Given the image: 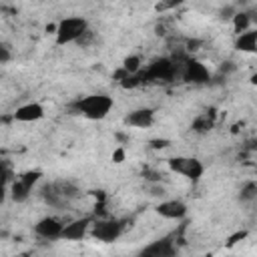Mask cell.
Returning a JSON list of instances; mask_svg holds the SVG:
<instances>
[{
	"instance_id": "obj_1",
	"label": "cell",
	"mask_w": 257,
	"mask_h": 257,
	"mask_svg": "<svg viewBox=\"0 0 257 257\" xmlns=\"http://www.w3.org/2000/svg\"><path fill=\"white\" fill-rule=\"evenodd\" d=\"M114 100L110 94L106 92H94V94H86L74 100L72 110L88 120H102L108 116V112L112 110Z\"/></svg>"
},
{
	"instance_id": "obj_22",
	"label": "cell",
	"mask_w": 257,
	"mask_h": 257,
	"mask_svg": "<svg viewBox=\"0 0 257 257\" xmlns=\"http://www.w3.org/2000/svg\"><path fill=\"white\" fill-rule=\"evenodd\" d=\"M169 145V141H153V147L155 149H163V147H167Z\"/></svg>"
},
{
	"instance_id": "obj_4",
	"label": "cell",
	"mask_w": 257,
	"mask_h": 257,
	"mask_svg": "<svg viewBox=\"0 0 257 257\" xmlns=\"http://www.w3.org/2000/svg\"><path fill=\"white\" fill-rule=\"evenodd\" d=\"M40 177H42V171H26L18 179H14L12 185H10V197H12V201L14 203H24L30 197L32 187L40 181Z\"/></svg>"
},
{
	"instance_id": "obj_6",
	"label": "cell",
	"mask_w": 257,
	"mask_h": 257,
	"mask_svg": "<svg viewBox=\"0 0 257 257\" xmlns=\"http://www.w3.org/2000/svg\"><path fill=\"white\" fill-rule=\"evenodd\" d=\"M177 255H179V249L173 237L155 239L137 253V257H177Z\"/></svg>"
},
{
	"instance_id": "obj_5",
	"label": "cell",
	"mask_w": 257,
	"mask_h": 257,
	"mask_svg": "<svg viewBox=\"0 0 257 257\" xmlns=\"http://www.w3.org/2000/svg\"><path fill=\"white\" fill-rule=\"evenodd\" d=\"M90 235L96 241L112 243V241H116L122 235V221H118V219H100V221H94L92 223V229H90Z\"/></svg>"
},
{
	"instance_id": "obj_15",
	"label": "cell",
	"mask_w": 257,
	"mask_h": 257,
	"mask_svg": "<svg viewBox=\"0 0 257 257\" xmlns=\"http://www.w3.org/2000/svg\"><path fill=\"white\" fill-rule=\"evenodd\" d=\"M251 16H249V12H245V10H241V12H237L235 16H233V30H235V34H243V32H247V30H251Z\"/></svg>"
},
{
	"instance_id": "obj_3",
	"label": "cell",
	"mask_w": 257,
	"mask_h": 257,
	"mask_svg": "<svg viewBox=\"0 0 257 257\" xmlns=\"http://www.w3.org/2000/svg\"><path fill=\"white\" fill-rule=\"evenodd\" d=\"M167 167L171 173L175 175H181L185 177L187 181H201L203 173H205V165L203 161H199L197 157H189V155H177V157H171L167 161Z\"/></svg>"
},
{
	"instance_id": "obj_13",
	"label": "cell",
	"mask_w": 257,
	"mask_h": 257,
	"mask_svg": "<svg viewBox=\"0 0 257 257\" xmlns=\"http://www.w3.org/2000/svg\"><path fill=\"white\" fill-rule=\"evenodd\" d=\"M44 106L40 102H26V104H20L16 110H14V120L18 122H36L40 118H44Z\"/></svg>"
},
{
	"instance_id": "obj_23",
	"label": "cell",
	"mask_w": 257,
	"mask_h": 257,
	"mask_svg": "<svg viewBox=\"0 0 257 257\" xmlns=\"http://www.w3.org/2000/svg\"><path fill=\"white\" fill-rule=\"evenodd\" d=\"M251 82H253V84H257V74H255V76L251 78Z\"/></svg>"
},
{
	"instance_id": "obj_16",
	"label": "cell",
	"mask_w": 257,
	"mask_h": 257,
	"mask_svg": "<svg viewBox=\"0 0 257 257\" xmlns=\"http://www.w3.org/2000/svg\"><path fill=\"white\" fill-rule=\"evenodd\" d=\"M141 56H137V54H131V56H126L124 60H122V72L126 74V76H135V74H139L141 72Z\"/></svg>"
},
{
	"instance_id": "obj_7",
	"label": "cell",
	"mask_w": 257,
	"mask_h": 257,
	"mask_svg": "<svg viewBox=\"0 0 257 257\" xmlns=\"http://www.w3.org/2000/svg\"><path fill=\"white\" fill-rule=\"evenodd\" d=\"M64 225L58 217H52V215H46L42 219H38L34 223V233L40 237V239H48V241H54V239H62V233H64Z\"/></svg>"
},
{
	"instance_id": "obj_11",
	"label": "cell",
	"mask_w": 257,
	"mask_h": 257,
	"mask_svg": "<svg viewBox=\"0 0 257 257\" xmlns=\"http://www.w3.org/2000/svg\"><path fill=\"white\" fill-rule=\"evenodd\" d=\"M153 122H155V108L151 106L135 108L124 116V124L133 128H149Z\"/></svg>"
},
{
	"instance_id": "obj_21",
	"label": "cell",
	"mask_w": 257,
	"mask_h": 257,
	"mask_svg": "<svg viewBox=\"0 0 257 257\" xmlns=\"http://www.w3.org/2000/svg\"><path fill=\"white\" fill-rule=\"evenodd\" d=\"M122 159H124V151H122V149H116V151L112 153V161H114V163H122Z\"/></svg>"
},
{
	"instance_id": "obj_19",
	"label": "cell",
	"mask_w": 257,
	"mask_h": 257,
	"mask_svg": "<svg viewBox=\"0 0 257 257\" xmlns=\"http://www.w3.org/2000/svg\"><path fill=\"white\" fill-rule=\"evenodd\" d=\"M10 56H12L10 46H8L6 42H2V44H0V64H6V62L10 60Z\"/></svg>"
},
{
	"instance_id": "obj_8",
	"label": "cell",
	"mask_w": 257,
	"mask_h": 257,
	"mask_svg": "<svg viewBox=\"0 0 257 257\" xmlns=\"http://www.w3.org/2000/svg\"><path fill=\"white\" fill-rule=\"evenodd\" d=\"M155 211H157V215H161L167 221H181L187 217L189 207L181 199H165L155 207Z\"/></svg>"
},
{
	"instance_id": "obj_20",
	"label": "cell",
	"mask_w": 257,
	"mask_h": 257,
	"mask_svg": "<svg viewBox=\"0 0 257 257\" xmlns=\"http://www.w3.org/2000/svg\"><path fill=\"white\" fill-rule=\"evenodd\" d=\"M165 193H167V189H165L161 183H155V185L151 187V195H153V197H165Z\"/></svg>"
},
{
	"instance_id": "obj_14",
	"label": "cell",
	"mask_w": 257,
	"mask_h": 257,
	"mask_svg": "<svg viewBox=\"0 0 257 257\" xmlns=\"http://www.w3.org/2000/svg\"><path fill=\"white\" fill-rule=\"evenodd\" d=\"M235 48H237L239 52H247V54L257 52V28L247 30V32H243V34H237V38H235Z\"/></svg>"
},
{
	"instance_id": "obj_10",
	"label": "cell",
	"mask_w": 257,
	"mask_h": 257,
	"mask_svg": "<svg viewBox=\"0 0 257 257\" xmlns=\"http://www.w3.org/2000/svg\"><path fill=\"white\" fill-rule=\"evenodd\" d=\"M177 64H175V60H171V58H159V60H155L151 66H149V78H153V80H171V78H175V74H177Z\"/></svg>"
},
{
	"instance_id": "obj_12",
	"label": "cell",
	"mask_w": 257,
	"mask_h": 257,
	"mask_svg": "<svg viewBox=\"0 0 257 257\" xmlns=\"http://www.w3.org/2000/svg\"><path fill=\"white\" fill-rule=\"evenodd\" d=\"M181 76L187 80V82H195V84H201V82H207L209 80V68L199 62V60H187L181 68Z\"/></svg>"
},
{
	"instance_id": "obj_9",
	"label": "cell",
	"mask_w": 257,
	"mask_h": 257,
	"mask_svg": "<svg viewBox=\"0 0 257 257\" xmlns=\"http://www.w3.org/2000/svg\"><path fill=\"white\" fill-rule=\"evenodd\" d=\"M92 223H94L92 217H80V219H74V221L66 223L62 239H66V241H80V239H84L90 233Z\"/></svg>"
},
{
	"instance_id": "obj_2",
	"label": "cell",
	"mask_w": 257,
	"mask_h": 257,
	"mask_svg": "<svg viewBox=\"0 0 257 257\" xmlns=\"http://www.w3.org/2000/svg\"><path fill=\"white\" fill-rule=\"evenodd\" d=\"M88 20L84 16H66L56 24V44H72L82 42V38L88 34Z\"/></svg>"
},
{
	"instance_id": "obj_18",
	"label": "cell",
	"mask_w": 257,
	"mask_h": 257,
	"mask_svg": "<svg viewBox=\"0 0 257 257\" xmlns=\"http://www.w3.org/2000/svg\"><path fill=\"white\" fill-rule=\"evenodd\" d=\"M213 126V118L209 116V114H201L199 118H195V122H193V131H197V133H205V131H209Z\"/></svg>"
},
{
	"instance_id": "obj_17",
	"label": "cell",
	"mask_w": 257,
	"mask_h": 257,
	"mask_svg": "<svg viewBox=\"0 0 257 257\" xmlns=\"http://www.w3.org/2000/svg\"><path fill=\"white\" fill-rule=\"evenodd\" d=\"M257 199V183H245L239 191V201L241 203H249V201H255Z\"/></svg>"
}]
</instances>
